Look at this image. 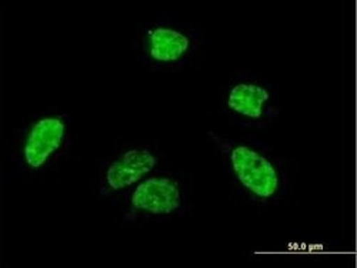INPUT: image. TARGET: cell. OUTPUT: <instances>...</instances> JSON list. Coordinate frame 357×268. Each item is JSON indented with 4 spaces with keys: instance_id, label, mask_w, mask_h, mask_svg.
<instances>
[{
    "instance_id": "1",
    "label": "cell",
    "mask_w": 357,
    "mask_h": 268,
    "mask_svg": "<svg viewBox=\"0 0 357 268\" xmlns=\"http://www.w3.org/2000/svg\"><path fill=\"white\" fill-rule=\"evenodd\" d=\"M219 150L231 186L243 198L259 205H273L287 191L284 166L271 148L252 139L209 134Z\"/></svg>"
},
{
    "instance_id": "2",
    "label": "cell",
    "mask_w": 357,
    "mask_h": 268,
    "mask_svg": "<svg viewBox=\"0 0 357 268\" xmlns=\"http://www.w3.org/2000/svg\"><path fill=\"white\" fill-rule=\"evenodd\" d=\"M70 140V117L39 114L15 136L12 160L23 175H38L52 168L66 153Z\"/></svg>"
},
{
    "instance_id": "3",
    "label": "cell",
    "mask_w": 357,
    "mask_h": 268,
    "mask_svg": "<svg viewBox=\"0 0 357 268\" xmlns=\"http://www.w3.org/2000/svg\"><path fill=\"white\" fill-rule=\"evenodd\" d=\"M200 33L181 20L159 19L146 24L137 35L140 62L153 72L185 69L199 53Z\"/></svg>"
},
{
    "instance_id": "4",
    "label": "cell",
    "mask_w": 357,
    "mask_h": 268,
    "mask_svg": "<svg viewBox=\"0 0 357 268\" xmlns=\"http://www.w3.org/2000/svg\"><path fill=\"white\" fill-rule=\"evenodd\" d=\"M186 189L181 178L170 173L151 174L126 196L125 219L130 223L167 220L182 214Z\"/></svg>"
},
{
    "instance_id": "5",
    "label": "cell",
    "mask_w": 357,
    "mask_h": 268,
    "mask_svg": "<svg viewBox=\"0 0 357 268\" xmlns=\"http://www.w3.org/2000/svg\"><path fill=\"white\" fill-rule=\"evenodd\" d=\"M160 161L155 145L142 141L119 145L106 157L99 170L98 190L103 198H113L132 190L143 178L151 175Z\"/></svg>"
},
{
    "instance_id": "6",
    "label": "cell",
    "mask_w": 357,
    "mask_h": 268,
    "mask_svg": "<svg viewBox=\"0 0 357 268\" xmlns=\"http://www.w3.org/2000/svg\"><path fill=\"white\" fill-rule=\"evenodd\" d=\"M220 99L223 111L245 127L263 129L278 116L273 87L252 74L231 79L222 90Z\"/></svg>"
}]
</instances>
